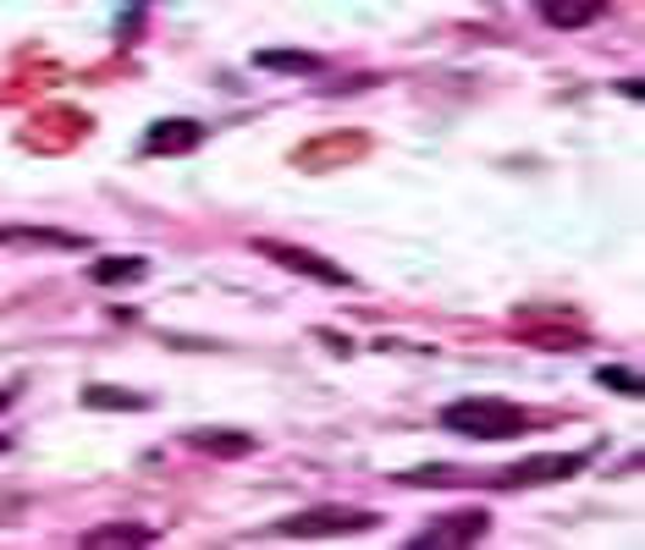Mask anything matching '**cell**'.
Returning a JSON list of instances; mask_svg holds the SVG:
<instances>
[{"label": "cell", "mask_w": 645, "mask_h": 550, "mask_svg": "<svg viewBox=\"0 0 645 550\" xmlns=\"http://www.w3.org/2000/svg\"><path fill=\"white\" fill-rule=\"evenodd\" d=\"M442 424L470 435V440H513V435L530 429V412L502 403V397H464V403L442 408Z\"/></svg>", "instance_id": "1"}, {"label": "cell", "mask_w": 645, "mask_h": 550, "mask_svg": "<svg viewBox=\"0 0 645 550\" xmlns=\"http://www.w3.org/2000/svg\"><path fill=\"white\" fill-rule=\"evenodd\" d=\"M381 518L364 512V507H315V512H299V518H282L271 534H288V540H321V534H364L375 529Z\"/></svg>", "instance_id": "2"}, {"label": "cell", "mask_w": 645, "mask_h": 550, "mask_svg": "<svg viewBox=\"0 0 645 550\" xmlns=\"http://www.w3.org/2000/svg\"><path fill=\"white\" fill-rule=\"evenodd\" d=\"M254 254H265V259L282 265V271H299V275H310V281H325V286H347V281H353L342 265H331V259L310 254V248H293V243H271V237H260Z\"/></svg>", "instance_id": "3"}, {"label": "cell", "mask_w": 645, "mask_h": 550, "mask_svg": "<svg viewBox=\"0 0 645 550\" xmlns=\"http://www.w3.org/2000/svg\"><path fill=\"white\" fill-rule=\"evenodd\" d=\"M485 529H491V518L485 512H458V518H442V523H431V529H420L409 546L420 550H442V546H481Z\"/></svg>", "instance_id": "4"}, {"label": "cell", "mask_w": 645, "mask_h": 550, "mask_svg": "<svg viewBox=\"0 0 645 550\" xmlns=\"http://www.w3.org/2000/svg\"><path fill=\"white\" fill-rule=\"evenodd\" d=\"M0 248H94L83 232H61V226H0Z\"/></svg>", "instance_id": "5"}, {"label": "cell", "mask_w": 645, "mask_h": 550, "mask_svg": "<svg viewBox=\"0 0 645 550\" xmlns=\"http://www.w3.org/2000/svg\"><path fill=\"white\" fill-rule=\"evenodd\" d=\"M204 143V128L188 122V116H165V122H150L144 133V154H188Z\"/></svg>", "instance_id": "6"}, {"label": "cell", "mask_w": 645, "mask_h": 550, "mask_svg": "<svg viewBox=\"0 0 645 550\" xmlns=\"http://www.w3.org/2000/svg\"><path fill=\"white\" fill-rule=\"evenodd\" d=\"M161 540V529H150V523H94V529H83V546L89 550H139V546H155Z\"/></svg>", "instance_id": "7"}, {"label": "cell", "mask_w": 645, "mask_h": 550, "mask_svg": "<svg viewBox=\"0 0 645 550\" xmlns=\"http://www.w3.org/2000/svg\"><path fill=\"white\" fill-rule=\"evenodd\" d=\"M182 446L210 451V457H249L254 451V435H238V429H188Z\"/></svg>", "instance_id": "8"}, {"label": "cell", "mask_w": 645, "mask_h": 550, "mask_svg": "<svg viewBox=\"0 0 645 550\" xmlns=\"http://www.w3.org/2000/svg\"><path fill=\"white\" fill-rule=\"evenodd\" d=\"M607 11V0H541V17L552 28H591Z\"/></svg>", "instance_id": "9"}, {"label": "cell", "mask_w": 645, "mask_h": 550, "mask_svg": "<svg viewBox=\"0 0 645 550\" xmlns=\"http://www.w3.org/2000/svg\"><path fill=\"white\" fill-rule=\"evenodd\" d=\"M83 408L139 412V408H150V397H144V391H122V386H83Z\"/></svg>", "instance_id": "10"}, {"label": "cell", "mask_w": 645, "mask_h": 550, "mask_svg": "<svg viewBox=\"0 0 645 550\" xmlns=\"http://www.w3.org/2000/svg\"><path fill=\"white\" fill-rule=\"evenodd\" d=\"M254 67H265V72H304V78H310V72H321L325 61L310 55V50H260Z\"/></svg>", "instance_id": "11"}, {"label": "cell", "mask_w": 645, "mask_h": 550, "mask_svg": "<svg viewBox=\"0 0 645 550\" xmlns=\"http://www.w3.org/2000/svg\"><path fill=\"white\" fill-rule=\"evenodd\" d=\"M144 275H150V259H94L89 265L94 286H122V281H144Z\"/></svg>", "instance_id": "12"}, {"label": "cell", "mask_w": 645, "mask_h": 550, "mask_svg": "<svg viewBox=\"0 0 645 550\" xmlns=\"http://www.w3.org/2000/svg\"><path fill=\"white\" fill-rule=\"evenodd\" d=\"M524 342H530V347H552V353H568V347H585V330H580V325H568V330H530Z\"/></svg>", "instance_id": "13"}, {"label": "cell", "mask_w": 645, "mask_h": 550, "mask_svg": "<svg viewBox=\"0 0 645 550\" xmlns=\"http://www.w3.org/2000/svg\"><path fill=\"white\" fill-rule=\"evenodd\" d=\"M602 386H607V391H618V397H641V391H645L641 375H629V369H613V364L602 369Z\"/></svg>", "instance_id": "14"}, {"label": "cell", "mask_w": 645, "mask_h": 550, "mask_svg": "<svg viewBox=\"0 0 645 550\" xmlns=\"http://www.w3.org/2000/svg\"><path fill=\"white\" fill-rule=\"evenodd\" d=\"M6 403H11V391H0V408H6Z\"/></svg>", "instance_id": "15"}]
</instances>
